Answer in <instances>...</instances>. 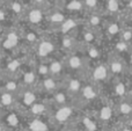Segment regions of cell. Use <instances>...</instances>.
I'll return each instance as SVG.
<instances>
[{
	"label": "cell",
	"instance_id": "cell-27",
	"mask_svg": "<svg viewBox=\"0 0 132 131\" xmlns=\"http://www.w3.org/2000/svg\"><path fill=\"white\" fill-rule=\"evenodd\" d=\"M60 46H62L64 50L68 51V52H73V51H75L77 39H75L71 34L63 35L62 41H60Z\"/></svg>",
	"mask_w": 132,
	"mask_h": 131
},
{
	"label": "cell",
	"instance_id": "cell-38",
	"mask_svg": "<svg viewBox=\"0 0 132 131\" xmlns=\"http://www.w3.org/2000/svg\"><path fill=\"white\" fill-rule=\"evenodd\" d=\"M131 49L130 44L126 43V42L122 41V39H118V41L115 43V50L118 53H124V52H129Z\"/></svg>",
	"mask_w": 132,
	"mask_h": 131
},
{
	"label": "cell",
	"instance_id": "cell-13",
	"mask_svg": "<svg viewBox=\"0 0 132 131\" xmlns=\"http://www.w3.org/2000/svg\"><path fill=\"white\" fill-rule=\"evenodd\" d=\"M115 108H112V106L110 103H103L102 106L100 107V109L97 110V121L98 123H104V124H108V123L111 122V120L114 118L115 115Z\"/></svg>",
	"mask_w": 132,
	"mask_h": 131
},
{
	"label": "cell",
	"instance_id": "cell-41",
	"mask_svg": "<svg viewBox=\"0 0 132 131\" xmlns=\"http://www.w3.org/2000/svg\"><path fill=\"white\" fill-rule=\"evenodd\" d=\"M32 2H34V5H36V6L41 7V6H43V5L45 4L46 0H32Z\"/></svg>",
	"mask_w": 132,
	"mask_h": 131
},
{
	"label": "cell",
	"instance_id": "cell-23",
	"mask_svg": "<svg viewBox=\"0 0 132 131\" xmlns=\"http://www.w3.org/2000/svg\"><path fill=\"white\" fill-rule=\"evenodd\" d=\"M80 123L82 125V131H97L98 121L90 115H84L80 118Z\"/></svg>",
	"mask_w": 132,
	"mask_h": 131
},
{
	"label": "cell",
	"instance_id": "cell-28",
	"mask_svg": "<svg viewBox=\"0 0 132 131\" xmlns=\"http://www.w3.org/2000/svg\"><path fill=\"white\" fill-rule=\"evenodd\" d=\"M85 56L87 57V59H100L102 56L103 51L100 49V46L97 44H92V45H86V51H85Z\"/></svg>",
	"mask_w": 132,
	"mask_h": 131
},
{
	"label": "cell",
	"instance_id": "cell-24",
	"mask_svg": "<svg viewBox=\"0 0 132 131\" xmlns=\"http://www.w3.org/2000/svg\"><path fill=\"white\" fill-rule=\"evenodd\" d=\"M78 26H79V21H78V19L67 18L64 22L57 28V29L62 35H67V34H71L75 28H78Z\"/></svg>",
	"mask_w": 132,
	"mask_h": 131
},
{
	"label": "cell",
	"instance_id": "cell-35",
	"mask_svg": "<svg viewBox=\"0 0 132 131\" xmlns=\"http://www.w3.org/2000/svg\"><path fill=\"white\" fill-rule=\"evenodd\" d=\"M35 71H36L37 76H38V78H45V77L50 76V71H49V65L48 63H39V64L36 65V67H35Z\"/></svg>",
	"mask_w": 132,
	"mask_h": 131
},
{
	"label": "cell",
	"instance_id": "cell-53",
	"mask_svg": "<svg viewBox=\"0 0 132 131\" xmlns=\"http://www.w3.org/2000/svg\"><path fill=\"white\" fill-rule=\"evenodd\" d=\"M131 86H132V80H131Z\"/></svg>",
	"mask_w": 132,
	"mask_h": 131
},
{
	"label": "cell",
	"instance_id": "cell-2",
	"mask_svg": "<svg viewBox=\"0 0 132 131\" xmlns=\"http://www.w3.org/2000/svg\"><path fill=\"white\" fill-rule=\"evenodd\" d=\"M75 113L77 111H75L74 107L72 104L67 103V104H64V106L57 107V109L52 113V117L51 118H52V121L56 124L66 125L67 123H70L73 120Z\"/></svg>",
	"mask_w": 132,
	"mask_h": 131
},
{
	"label": "cell",
	"instance_id": "cell-10",
	"mask_svg": "<svg viewBox=\"0 0 132 131\" xmlns=\"http://www.w3.org/2000/svg\"><path fill=\"white\" fill-rule=\"evenodd\" d=\"M67 19V13L63 8H56L46 13V22L51 24V27L58 28Z\"/></svg>",
	"mask_w": 132,
	"mask_h": 131
},
{
	"label": "cell",
	"instance_id": "cell-14",
	"mask_svg": "<svg viewBox=\"0 0 132 131\" xmlns=\"http://www.w3.org/2000/svg\"><path fill=\"white\" fill-rule=\"evenodd\" d=\"M49 65V71H50V76L56 77V78H60L64 76L66 72V66L65 63L60 59H51L48 62Z\"/></svg>",
	"mask_w": 132,
	"mask_h": 131
},
{
	"label": "cell",
	"instance_id": "cell-1",
	"mask_svg": "<svg viewBox=\"0 0 132 131\" xmlns=\"http://www.w3.org/2000/svg\"><path fill=\"white\" fill-rule=\"evenodd\" d=\"M58 44L53 39L41 37L39 41L35 44V53H36L37 58L43 60L45 58H51V56L56 52Z\"/></svg>",
	"mask_w": 132,
	"mask_h": 131
},
{
	"label": "cell",
	"instance_id": "cell-21",
	"mask_svg": "<svg viewBox=\"0 0 132 131\" xmlns=\"http://www.w3.org/2000/svg\"><path fill=\"white\" fill-rule=\"evenodd\" d=\"M115 111H116L118 115H122L124 117H129V116L132 115V101L128 100L126 97L122 99L121 101L117 103L116 108H115Z\"/></svg>",
	"mask_w": 132,
	"mask_h": 131
},
{
	"label": "cell",
	"instance_id": "cell-8",
	"mask_svg": "<svg viewBox=\"0 0 132 131\" xmlns=\"http://www.w3.org/2000/svg\"><path fill=\"white\" fill-rule=\"evenodd\" d=\"M45 19H46V14H45V12L43 11L42 7L35 6L26 12V20H27V22L29 23V24H31L32 27L41 24Z\"/></svg>",
	"mask_w": 132,
	"mask_h": 131
},
{
	"label": "cell",
	"instance_id": "cell-47",
	"mask_svg": "<svg viewBox=\"0 0 132 131\" xmlns=\"http://www.w3.org/2000/svg\"><path fill=\"white\" fill-rule=\"evenodd\" d=\"M128 7L130 11H132V0H128Z\"/></svg>",
	"mask_w": 132,
	"mask_h": 131
},
{
	"label": "cell",
	"instance_id": "cell-49",
	"mask_svg": "<svg viewBox=\"0 0 132 131\" xmlns=\"http://www.w3.org/2000/svg\"><path fill=\"white\" fill-rule=\"evenodd\" d=\"M2 35H4V30H2V28H1V27H0V39H1Z\"/></svg>",
	"mask_w": 132,
	"mask_h": 131
},
{
	"label": "cell",
	"instance_id": "cell-25",
	"mask_svg": "<svg viewBox=\"0 0 132 131\" xmlns=\"http://www.w3.org/2000/svg\"><path fill=\"white\" fill-rule=\"evenodd\" d=\"M81 37H82V41H84V43L86 44V45L96 44V42H97V30L87 27L86 29L82 30Z\"/></svg>",
	"mask_w": 132,
	"mask_h": 131
},
{
	"label": "cell",
	"instance_id": "cell-16",
	"mask_svg": "<svg viewBox=\"0 0 132 131\" xmlns=\"http://www.w3.org/2000/svg\"><path fill=\"white\" fill-rule=\"evenodd\" d=\"M4 124L6 125V128H11V129H18L21 125V115L15 110H11L5 115L4 118Z\"/></svg>",
	"mask_w": 132,
	"mask_h": 131
},
{
	"label": "cell",
	"instance_id": "cell-34",
	"mask_svg": "<svg viewBox=\"0 0 132 131\" xmlns=\"http://www.w3.org/2000/svg\"><path fill=\"white\" fill-rule=\"evenodd\" d=\"M21 65H22V58H13L6 65V70L8 73L14 74L21 69Z\"/></svg>",
	"mask_w": 132,
	"mask_h": 131
},
{
	"label": "cell",
	"instance_id": "cell-54",
	"mask_svg": "<svg viewBox=\"0 0 132 131\" xmlns=\"http://www.w3.org/2000/svg\"><path fill=\"white\" fill-rule=\"evenodd\" d=\"M74 131H75V130H74ZM78 131H82V130H78Z\"/></svg>",
	"mask_w": 132,
	"mask_h": 131
},
{
	"label": "cell",
	"instance_id": "cell-4",
	"mask_svg": "<svg viewBox=\"0 0 132 131\" xmlns=\"http://www.w3.org/2000/svg\"><path fill=\"white\" fill-rule=\"evenodd\" d=\"M21 39H22V34L18 29H12L7 31L5 35H2L1 39H0V45L6 51L14 50L21 43Z\"/></svg>",
	"mask_w": 132,
	"mask_h": 131
},
{
	"label": "cell",
	"instance_id": "cell-48",
	"mask_svg": "<svg viewBox=\"0 0 132 131\" xmlns=\"http://www.w3.org/2000/svg\"><path fill=\"white\" fill-rule=\"evenodd\" d=\"M4 111H5V109H4V107L0 104V116H2L4 115Z\"/></svg>",
	"mask_w": 132,
	"mask_h": 131
},
{
	"label": "cell",
	"instance_id": "cell-33",
	"mask_svg": "<svg viewBox=\"0 0 132 131\" xmlns=\"http://www.w3.org/2000/svg\"><path fill=\"white\" fill-rule=\"evenodd\" d=\"M7 8L11 11L12 14H21L24 12V8H23V5L20 0H9L7 2Z\"/></svg>",
	"mask_w": 132,
	"mask_h": 131
},
{
	"label": "cell",
	"instance_id": "cell-52",
	"mask_svg": "<svg viewBox=\"0 0 132 131\" xmlns=\"http://www.w3.org/2000/svg\"><path fill=\"white\" fill-rule=\"evenodd\" d=\"M0 81H1V76H0Z\"/></svg>",
	"mask_w": 132,
	"mask_h": 131
},
{
	"label": "cell",
	"instance_id": "cell-6",
	"mask_svg": "<svg viewBox=\"0 0 132 131\" xmlns=\"http://www.w3.org/2000/svg\"><path fill=\"white\" fill-rule=\"evenodd\" d=\"M109 77H110L109 67H108V64H105V63H101V64L95 65L90 72V81H93L96 85L105 83L109 79Z\"/></svg>",
	"mask_w": 132,
	"mask_h": 131
},
{
	"label": "cell",
	"instance_id": "cell-37",
	"mask_svg": "<svg viewBox=\"0 0 132 131\" xmlns=\"http://www.w3.org/2000/svg\"><path fill=\"white\" fill-rule=\"evenodd\" d=\"M119 39L131 44V42H132V28H129V27L122 28V31H121V34H119Z\"/></svg>",
	"mask_w": 132,
	"mask_h": 131
},
{
	"label": "cell",
	"instance_id": "cell-46",
	"mask_svg": "<svg viewBox=\"0 0 132 131\" xmlns=\"http://www.w3.org/2000/svg\"><path fill=\"white\" fill-rule=\"evenodd\" d=\"M119 131H132L131 128H129V127H126V125H124L122 129H119Z\"/></svg>",
	"mask_w": 132,
	"mask_h": 131
},
{
	"label": "cell",
	"instance_id": "cell-15",
	"mask_svg": "<svg viewBox=\"0 0 132 131\" xmlns=\"http://www.w3.org/2000/svg\"><path fill=\"white\" fill-rule=\"evenodd\" d=\"M60 83L58 80V78L56 77H52V76H48L45 78H42V81H41V87L44 92L46 93H53L56 92L57 89L60 88Z\"/></svg>",
	"mask_w": 132,
	"mask_h": 131
},
{
	"label": "cell",
	"instance_id": "cell-17",
	"mask_svg": "<svg viewBox=\"0 0 132 131\" xmlns=\"http://www.w3.org/2000/svg\"><path fill=\"white\" fill-rule=\"evenodd\" d=\"M62 8L66 13H82L86 11V7L82 0H70V1L63 2Z\"/></svg>",
	"mask_w": 132,
	"mask_h": 131
},
{
	"label": "cell",
	"instance_id": "cell-29",
	"mask_svg": "<svg viewBox=\"0 0 132 131\" xmlns=\"http://www.w3.org/2000/svg\"><path fill=\"white\" fill-rule=\"evenodd\" d=\"M39 38H41V36L35 28H28L22 34V39H24L29 44H34V45L39 41Z\"/></svg>",
	"mask_w": 132,
	"mask_h": 131
},
{
	"label": "cell",
	"instance_id": "cell-26",
	"mask_svg": "<svg viewBox=\"0 0 132 131\" xmlns=\"http://www.w3.org/2000/svg\"><path fill=\"white\" fill-rule=\"evenodd\" d=\"M112 91H114V94L116 95L117 97L124 99V97H126V95H128V93H129V87L125 81H123L121 78H118V80L114 84Z\"/></svg>",
	"mask_w": 132,
	"mask_h": 131
},
{
	"label": "cell",
	"instance_id": "cell-19",
	"mask_svg": "<svg viewBox=\"0 0 132 131\" xmlns=\"http://www.w3.org/2000/svg\"><path fill=\"white\" fill-rule=\"evenodd\" d=\"M68 101H70V95L67 94V92L64 88H59L56 92L51 93V102L55 106H64V104L68 103Z\"/></svg>",
	"mask_w": 132,
	"mask_h": 131
},
{
	"label": "cell",
	"instance_id": "cell-43",
	"mask_svg": "<svg viewBox=\"0 0 132 131\" xmlns=\"http://www.w3.org/2000/svg\"><path fill=\"white\" fill-rule=\"evenodd\" d=\"M58 131H74L72 129V128H70V127H66V125H63V128H60Z\"/></svg>",
	"mask_w": 132,
	"mask_h": 131
},
{
	"label": "cell",
	"instance_id": "cell-30",
	"mask_svg": "<svg viewBox=\"0 0 132 131\" xmlns=\"http://www.w3.org/2000/svg\"><path fill=\"white\" fill-rule=\"evenodd\" d=\"M87 23H88V28L98 30L103 26V18L98 13H94L93 12L87 19Z\"/></svg>",
	"mask_w": 132,
	"mask_h": 131
},
{
	"label": "cell",
	"instance_id": "cell-5",
	"mask_svg": "<svg viewBox=\"0 0 132 131\" xmlns=\"http://www.w3.org/2000/svg\"><path fill=\"white\" fill-rule=\"evenodd\" d=\"M97 96H98V88L97 85L94 84L93 81L84 84L79 95H78L81 103H92L93 101H95L97 99Z\"/></svg>",
	"mask_w": 132,
	"mask_h": 131
},
{
	"label": "cell",
	"instance_id": "cell-40",
	"mask_svg": "<svg viewBox=\"0 0 132 131\" xmlns=\"http://www.w3.org/2000/svg\"><path fill=\"white\" fill-rule=\"evenodd\" d=\"M11 11L8 8H4V7H0V22H4L8 19V16L11 15Z\"/></svg>",
	"mask_w": 132,
	"mask_h": 131
},
{
	"label": "cell",
	"instance_id": "cell-9",
	"mask_svg": "<svg viewBox=\"0 0 132 131\" xmlns=\"http://www.w3.org/2000/svg\"><path fill=\"white\" fill-rule=\"evenodd\" d=\"M108 67H109V72L111 76L116 77V78H122L125 72L126 65L124 63V60L122 59L119 56H114V57H110L109 62L107 63Z\"/></svg>",
	"mask_w": 132,
	"mask_h": 131
},
{
	"label": "cell",
	"instance_id": "cell-51",
	"mask_svg": "<svg viewBox=\"0 0 132 131\" xmlns=\"http://www.w3.org/2000/svg\"><path fill=\"white\" fill-rule=\"evenodd\" d=\"M66 1H70V0H63V2H66Z\"/></svg>",
	"mask_w": 132,
	"mask_h": 131
},
{
	"label": "cell",
	"instance_id": "cell-7",
	"mask_svg": "<svg viewBox=\"0 0 132 131\" xmlns=\"http://www.w3.org/2000/svg\"><path fill=\"white\" fill-rule=\"evenodd\" d=\"M16 96L20 97V102L23 107L26 108H30L35 102L38 101V95L37 93L35 92L32 88H27V87H23L20 89V92L16 94Z\"/></svg>",
	"mask_w": 132,
	"mask_h": 131
},
{
	"label": "cell",
	"instance_id": "cell-22",
	"mask_svg": "<svg viewBox=\"0 0 132 131\" xmlns=\"http://www.w3.org/2000/svg\"><path fill=\"white\" fill-rule=\"evenodd\" d=\"M28 131H49V124L41 117H31L27 122Z\"/></svg>",
	"mask_w": 132,
	"mask_h": 131
},
{
	"label": "cell",
	"instance_id": "cell-45",
	"mask_svg": "<svg viewBox=\"0 0 132 131\" xmlns=\"http://www.w3.org/2000/svg\"><path fill=\"white\" fill-rule=\"evenodd\" d=\"M6 125L4 124V122H2V121H0V131H6Z\"/></svg>",
	"mask_w": 132,
	"mask_h": 131
},
{
	"label": "cell",
	"instance_id": "cell-32",
	"mask_svg": "<svg viewBox=\"0 0 132 131\" xmlns=\"http://www.w3.org/2000/svg\"><path fill=\"white\" fill-rule=\"evenodd\" d=\"M2 85H4V86H2V91L14 93V94H18V93L20 92V89L22 88L20 86L21 84L18 83L16 80H14V79H8V80L5 81Z\"/></svg>",
	"mask_w": 132,
	"mask_h": 131
},
{
	"label": "cell",
	"instance_id": "cell-44",
	"mask_svg": "<svg viewBox=\"0 0 132 131\" xmlns=\"http://www.w3.org/2000/svg\"><path fill=\"white\" fill-rule=\"evenodd\" d=\"M128 57H129V63H130V65H132V48L128 52Z\"/></svg>",
	"mask_w": 132,
	"mask_h": 131
},
{
	"label": "cell",
	"instance_id": "cell-31",
	"mask_svg": "<svg viewBox=\"0 0 132 131\" xmlns=\"http://www.w3.org/2000/svg\"><path fill=\"white\" fill-rule=\"evenodd\" d=\"M122 28L123 27L121 26V23L118 21H112V22H110L105 27V32H107V35L110 38H112L115 36H119V34L122 31Z\"/></svg>",
	"mask_w": 132,
	"mask_h": 131
},
{
	"label": "cell",
	"instance_id": "cell-50",
	"mask_svg": "<svg viewBox=\"0 0 132 131\" xmlns=\"http://www.w3.org/2000/svg\"><path fill=\"white\" fill-rule=\"evenodd\" d=\"M8 1H9V0H0V2H6V4H7Z\"/></svg>",
	"mask_w": 132,
	"mask_h": 131
},
{
	"label": "cell",
	"instance_id": "cell-18",
	"mask_svg": "<svg viewBox=\"0 0 132 131\" xmlns=\"http://www.w3.org/2000/svg\"><path fill=\"white\" fill-rule=\"evenodd\" d=\"M39 78L37 76L36 71L35 70H29V71L24 72L22 74V79H21V85L23 87H27V88H32L36 84H38Z\"/></svg>",
	"mask_w": 132,
	"mask_h": 131
},
{
	"label": "cell",
	"instance_id": "cell-3",
	"mask_svg": "<svg viewBox=\"0 0 132 131\" xmlns=\"http://www.w3.org/2000/svg\"><path fill=\"white\" fill-rule=\"evenodd\" d=\"M64 63H65L66 70H70V71H73V72H81L86 67L88 59L85 56V53L80 55V53H77L73 51V52H70V55L64 60Z\"/></svg>",
	"mask_w": 132,
	"mask_h": 131
},
{
	"label": "cell",
	"instance_id": "cell-39",
	"mask_svg": "<svg viewBox=\"0 0 132 131\" xmlns=\"http://www.w3.org/2000/svg\"><path fill=\"white\" fill-rule=\"evenodd\" d=\"M86 7V11L95 12L98 8V0H82Z\"/></svg>",
	"mask_w": 132,
	"mask_h": 131
},
{
	"label": "cell",
	"instance_id": "cell-42",
	"mask_svg": "<svg viewBox=\"0 0 132 131\" xmlns=\"http://www.w3.org/2000/svg\"><path fill=\"white\" fill-rule=\"evenodd\" d=\"M125 125L132 129V115L129 116V117H126V120H125Z\"/></svg>",
	"mask_w": 132,
	"mask_h": 131
},
{
	"label": "cell",
	"instance_id": "cell-20",
	"mask_svg": "<svg viewBox=\"0 0 132 131\" xmlns=\"http://www.w3.org/2000/svg\"><path fill=\"white\" fill-rule=\"evenodd\" d=\"M16 102H18L16 94L11 93V92H6V91H2L0 93V104L4 107V109L13 108Z\"/></svg>",
	"mask_w": 132,
	"mask_h": 131
},
{
	"label": "cell",
	"instance_id": "cell-11",
	"mask_svg": "<svg viewBox=\"0 0 132 131\" xmlns=\"http://www.w3.org/2000/svg\"><path fill=\"white\" fill-rule=\"evenodd\" d=\"M64 89L67 92V94L70 95V97L73 96H78L81 91L82 87V81L79 78H75V77H71V78H66L64 81Z\"/></svg>",
	"mask_w": 132,
	"mask_h": 131
},
{
	"label": "cell",
	"instance_id": "cell-36",
	"mask_svg": "<svg viewBox=\"0 0 132 131\" xmlns=\"http://www.w3.org/2000/svg\"><path fill=\"white\" fill-rule=\"evenodd\" d=\"M107 1V11L110 14L115 15V14H118L121 12V2L119 0H105Z\"/></svg>",
	"mask_w": 132,
	"mask_h": 131
},
{
	"label": "cell",
	"instance_id": "cell-12",
	"mask_svg": "<svg viewBox=\"0 0 132 131\" xmlns=\"http://www.w3.org/2000/svg\"><path fill=\"white\" fill-rule=\"evenodd\" d=\"M28 114H29L31 117H42V116H45L50 113L51 107L49 104V102L45 101H37L32 104L30 108L27 109Z\"/></svg>",
	"mask_w": 132,
	"mask_h": 131
}]
</instances>
